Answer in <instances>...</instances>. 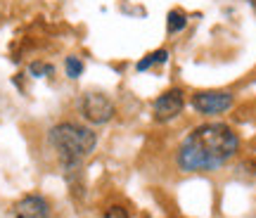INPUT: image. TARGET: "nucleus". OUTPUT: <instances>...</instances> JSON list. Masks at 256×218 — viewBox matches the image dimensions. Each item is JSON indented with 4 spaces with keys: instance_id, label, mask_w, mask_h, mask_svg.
<instances>
[{
    "instance_id": "nucleus-1",
    "label": "nucleus",
    "mask_w": 256,
    "mask_h": 218,
    "mask_svg": "<svg viewBox=\"0 0 256 218\" xmlns=\"http://www.w3.org/2000/svg\"><path fill=\"white\" fill-rule=\"evenodd\" d=\"M240 147L238 136L223 124L194 128L178 150V166L183 171H216L228 164Z\"/></svg>"
},
{
    "instance_id": "nucleus-2",
    "label": "nucleus",
    "mask_w": 256,
    "mask_h": 218,
    "mask_svg": "<svg viewBox=\"0 0 256 218\" xmlns=\"http://www.w3.org/2000/svg\"><path fill=\"white\" fill-rule=\"evenodd\" d=\"M48 140H50V147L55 150L57 159L62 162L64 168H76L98 145L95 133L83 126H76V124L55 126L50 130Z\"/></svg>"
},
{
    "instance_id": "nucleus-3",
    "label": "nucleus",
    "mask_w": 256,
    "mask_h": 218,
    "mask_svg": "<svg viewBox=\"0 0 256 218\" xmlns=\"http://www.w3.org/2000/svg\"><path fill=\"white\" fill-rule=\"evenodd\" d=\"M81 114L90 124H107L116 114V109H114V102L107 95H102V92H88V95H83V100H81Z\"/></svg>"
},
{
    "instance_id": "nucleus-4",
    "label": "nucleus",
    "mask_w": 256,
    "mask_h": 218,
    "mask_svg": "<svg viewBox=\"0 0 256 218\" xmlns=\"http://www.w3.org/2000/svg\"><path fill=\"white\" fill-rule=\"evenodd\" d=\"M192 104L200 114H223L232 107V95L223 90H204L192 98Z\"/></svg>"
},
{
    "instance_id": "nucleus-5",
    "label": "nucleus",
    "mask_w": 256,
    "mask_h": 218,
    "mask_svg": "<svg viewBox=\"0 0 256 218\" xmlns=\"http://www.w3.org/2000/svg\"><path fill=\"white\" fill-rule=\"evenodd\" d=\"M185 107V98L180 90H168L162 98L154 100V118L156 121H171L176 118Z\"/></svg>"
},
{
    "instance_id": "nucleus-6",
    "label": "nucleus",
    "mask_w": 256,
    "mask_h": 218,
    "mask_svg": "<svg viewBox=\"0 0 256 218\" xmlns=\"http://www.w3.org/2000/svg\"><path fill=\"white\" fill-rule=\"evenodd\" d=\"M14 218H48V202L38 194H28L14 206Z\"/></svg>"
},
{
    "instance_id": "nucleus-7",
    "label": "nucleus",
    "mask_w": 256,
    "mask_h": 218,
    "mask_svg": "<svg viewBox=\"0 0 256 218\" xmlns=\"http://www.w3.org/2000/svg\"><path fill=\"white\" fill-rule=\"evenodd\" d=\"M168 60V52L166 50H154V52H150L145 60H140L138 62V72H147V69H152L154 64H164Z\"/></svg>"
},
{
    "instance_id": "nucleus-8",
    "label": "nucleus",
    "mask_w": 256,
    "mask_h": 218,
    "mask_svg": "<svg viewBox=\"0 0 256 218\" xmlns=\"http://www.w3.org/2000/svg\"><path fill=\"white\" fill-rule=\"evenodd\" d=\"M168 31L171 34H178V31H183L185 24H188V17H185V12H180V10H171L168 12Z\"/></svg>"
},
{
    "instance_id": "nucleus-9",
    "label": "nucleus",
    "mask_w": 256,
    "mask_h": 218,
    "mask_svg": "<svg viewBox=\"0 0 256 218\" xmlns=\"http://www.w3.org/2000/svg\"><path fill=\"white\" fill-rule=\"evenodd\" d=\"M64 66H66V76H69V78H78L83 74V62L78 57H66V64H64Z\"/></svg>"
},
{
    "instance_id": "nucleus-10",
    "label": "nucleus",
    "mask_w": 256,
    "mask_h": 218,
    "mask_svg": "<svg viewBox=\"0 0 256 218\" xmlns=\"http://www.w3.org/2000/svg\"><path fill=\"white\" fill-rule=\"evenodd\" d=\"M31 74H34L36 78H40V76H50V74H52V66H50V64H43V62H34L31 64Z\"/></svg>"
},
{
    "instance_id": "nucleus-11",
    "label": "nucleus",
    "mask_w": 256,
    "mask_h": 218,
    "mask_svg": "<svg viewBox=\"0 0 256 218\" xmlns=\"http://www.w3.org/2000/svg\"><path fill=\"white\" fill-rule=\"evenodd\" d=\"M104 218H128L126 209H121V206H112L107 214H104Z\"/></svg>"
},
{
    "instance_id": "nucleus-12",
    "label": "nucleus",
    "mask_w": 256,
    "mask_h": 218,
    "mask_svg": "<svg viewBox=\"0 0 256 218\" xmlns=\"http://www.w3.org/2000/svg\"><path fill=\"white\" fill-rule=\"evenodd\" d=\"M249 2H252V5H254V8H256V0H249Z\"/></svg>"
}]
</instances>
